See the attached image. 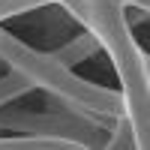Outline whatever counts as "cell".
<instances>
[{
	"instance_id": "cell-1",
	"label": "cell",
	"mask_w": 150,
	"mask_h": 150,
	"mask_svg": "<svg viewBox=\"0 0 150 150\" xmlns=\"http://www.w3.org/2000/svg\"><path fill=\"white\" fill-rule=\"evenodd\" d=\"M63 6L69 18L84 24V30L96 36L99 48L111 57L120 78L123 114L135 129V150L150 147V69L147 54L132 39L123 0H51Z\"/></svg>"
},
{
	"instance_id": "cell-2",
	"label": "cell",
	"mask_w": 150,
	"mask_h": 150,
	"mask_svg": "<svg viewBox=\"0 0 150 150\" xmlns=\"http://www.w3.org/2000/svg\"><path fill=\"white\" fill-rule=\"evenodd\" d=\"M0 60L12 72L24 75L33 87H42L45 93L63 99L69 105H78L84 111H93V114H108V117L123 114L120 90H111V87L93 84V81L81 78V75H75L51 51L42 54L6 30H0Z\"/></svg>"
},
{
	"instance_id": "cell-3",
	"label": "cell",
	"mask_w": 150,
	"mask_h": 150,
	"mask_svg": "<svg viewBox=\"0 0 150 150\" xmlns=\"http://www.w3.org/2000/svg\"><path fill=\"white\" fill-rule=\"evenodd\" d=\"M87 114L90 111L51 96V111H0V129L48 135V138L72 141L75 147H84V150H102L108 141V132L90 123Z\"/></svg>"
},
{
	"instance_id": "cell-4",
	"label": "cell",
	"mask_w": 150,
	"mask_h": 150,
	"mask_svg": "<svg viewBox=\"0 0 150 150\" xmlns=\"http://www.w3.org/2000/svg\"><path fill=\"white\" fill-rule=\"evenodd\" d=\"M99 51V42H96V36L90 30H84L78 33L75 39H69L66 45H60L57 51H51L60 63H66V66H75V63H84V60H90L93 54Z\"/></svg>"
},
{
	"instance_id": "cell-5",
	"label": "cell",
	"mask_w": 150,
	"mask_h": 150,
	"mask_svg": "<svg viewBox=\"0 0 150 150\" xmlns=\"http://www.w3.org/2000/svg\"><path fill=\"white\" fill-rule=\"evenodd\" d=\"M0 150H78V147H75L72 141H63V138L18 132L15 138H0Z\"/></svg>"
},
{
	"instance_id": "cell-6",
	"label": "cell",
	"mask_w": 150,
	"mask_h": 150,
	"mask_svg": "<svg viewBox=\"0 0 150 150\" xmlns=\"http://www.w3.org/2000/svg\"><path fill=\"white\" fill-rule=\"evenodd\" d=\"M105 147H111V150H135V129H132V123L126 120V114L117 117L114 129L108 132Z\"/></svg>"
},
{
	"instance_id": "cell-7",
	"label": "cell",
	"mask_w": 150,
	"mask_h": 150,
	"mask_svg": "<svg viewBox=\"0 0 150 150\" xmlns=\"http://www.w3.org/2000/svg\"><path fill=\"white\" fill-rule=\"evenodd\" d=\"M30 90H33V84L24 78V75H18V72L3 75V78H0V108H3L6 102H12V99L30 93Z\"/></svg>"
},
{
	"instance_id": "cell-8",
	"label": "cell",
	"mask_w": 150,
	"mask_h": 150,
	"mask_svg": "<svg viewBox=\"0 0 150 150\" xmlns=\"http://www.w3.org/2000/svg\"><path fill=\"white\" fill-rule=\"evenodd\" d=\"M45 3H51V0H0V21L21 15V12H30V9H39Z\"/></svg>"
}]
</instances>
